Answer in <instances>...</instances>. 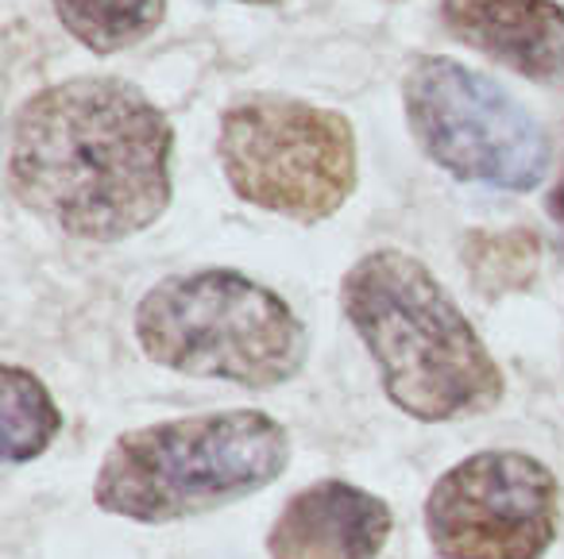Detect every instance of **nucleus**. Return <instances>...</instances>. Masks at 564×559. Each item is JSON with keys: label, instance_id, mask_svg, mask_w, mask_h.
I'll return each mask as SVG.
<instances>
[{"label": "nucleus", "instance_id": "nucleus-11", "mask_svg": "<svg viewBox=\"0 0 564 559\" xmlns=\"http://www.w3.org/2000/svg\"><path fill=\"white\" fill-rule=\"evenodd\" d=\"M4 459L12 467L32 463L63 432V409L32 371L4 363Z\"/></svg>", "mask_w": 564, "mask_h": 559}, {"label": "nucleus", "instance_id": "nucleus-10", "mask_svg": "<svg viewBox=\"0 0 564 559\" xmlns=\"http://www.w3.org/2000/svg\"><path fill=\"white\" fill-rule=\"evenodd\" d=\"M55 17L94 55H117L151 40L166 17V0H51Z\"/></svg>", "mask_w": 564, "mask_h": 559}, {"label": "nucleus", "instance_id": "nucleus-7", "mask_svg": "<svg viewBox=\"0 0 564 559\" xmlns=\"http://www.w3.org/2000/svg\"><path fill=\"white\" fill-rule=\"evenodd\" d=\"M422 513L441 559H545L561 528V482L525 451H476L433 482Z\"/></svg>", "mask_w": 564, "mask_h": 559}, {"label": "nucleus", "instance_id": "nucleus-13", "mask_svg": "<svg viewBox=\"0 0 564 559\" xmlns=\"http://www.w3.org/2000/svg\"><path fill=\"white\" fill-rule=\"evenodd\" d=\"M549 217H553V224L564 232V155H561V171H556V182L553 189H549V201H545Z\"/></svg>", "mask_w": 564, "mask_h": 559}, {"label": "nucleus", "instance_id": "nucleus-2", "mask_svg": "<svg viewBox=\"0 0 564 559\" xmlns=\"http://www.w3.org/2000/svg\"><path fill=\"white\" fill-rule=\"evenodd\" d=\"M340 309L379 366L387 402L406 417H479L507 394L484 336L422 259L399 248L356 259L340 278Z\"/></svg>", "mask_w": 564, "mask_h": 559}, {"label": "nucleus", "instance_id": "nucleus-14", "mask_svg": "<svg viewBox=\"0 0 564 559\" xmlns=\"http://www.w3.org/2000/svg\"><path fill=\"white\" fill-rule=\"evenodd\" d=\"M240 4H274V0H240Z\"/></svg>", "mask_w": 564, "mask_h": 559}, {"label": "nucleus", "instance_id": "nucleus-3", "mask_svg": "<svg viewBox=\"0 0 564 559\" xmlns=\"http://www.w3.org/2000/svg\"><path fill=\"white\" fill-rule=\"evenodd\" d=\"M291 467V436L263 409L159 420L109 443L94 502L135 525H174L267 490Z\"/></svg>", "mask_w": 564, "mask_h": 559}, {"label": "nucleus", "instance_id": "nucleus-9", "mask_svg": "<svg viewBox=\"0 0 564 559\" xmlns=\"http://www.w3.org/2000/svg\"><path fill=\"white\" fill-rule=\"evenodd\" d=\"M441 24L518 78L564 89V9L556 0H441Z\"/></svg>", "mask_w": 564, "mask_h": 559}, {"label": "nucleus", "instance_id": "nucleus-8", "mask_svg": "<svg viewBox=\"0 0 564 559\" xmlns=\"http://www.w3.org/2000/svg\"><path fill=\"white\" fill-rule=\"evenodd\" d=\"M394 513L371 490L345 479H322L286 497L267 528L271 559H379Z\"/></svg>", "mask_w": 564, "mask_h": 559}, {"label": "nucleus", "instance_id": "nucleus-4", "mask_svg": "<svg viewBox=\"0 0 564 559\" xmlns=\"http://www.w3.org/2000/svg\"><path fill=\"white\" fill-rule=\"evenodd\" d=\"M135 340L155 366L271 390L302 374L310 332L271 286L228 266L171 274L135 305Z\"/></svg>", "mask_w": 564, "mask_h": 559}, {"label": "nucleus", "instance_id": "nucleus-1", "mask_svg": "<svg viewBox=\"0 0 564 559\" xmlns=\"http://www.w3.org/2000/svg\"><path fill=\"white\" fill-rule=\"evenodd\" d=\"M174 128L124 78H70L12 117L9 189L32 217L82 243L148 232L171 205Z\"/></svg>", "mask_w": 564, "mask_h": 559}, {"label": "nucleus", "instance_id": "nucleus-12", "mask_svg": "<svg viewBox=\"0 0 564 559\" xmlns=\"http://www.w3.org/2000/svg\"><path fill=\"white\" fill-rule=\"evenodd\" d=\"M464 263H468L471 286L484 297H507L530 289L541 266V243L525 228L510 232H468L464 240Z\"/></svg>", "mask_w": 564, "mask_h": 559}, {"label": "nucleus", "instance_id": "nucleus-5", "mask_svg": "<svg viewBox=\"0 0 564 559\" xmlns=\"http://www.w3.org/2000/svg\"><path fill=\"white\" fill-rule=\"evenodd\" d=\"M217 163L240 201L322 224L356 194V132L345 112L282 94H251L220 112Z\"/></svg>", "mask_w": 564, "mask_h": 559}, {"label": "nucleus", "instance_id": "nucleus-6", "mask_svg": "<svg viewBox=\"0 0 564 559\" xmlns=\"http://www.w3.org/2000/svg\"><path fill=\"white\" fill-rule=\"evenodd\" d=\"M410 132L456 182L530 194L553 163L549 132L507 86L448 55L417 58L402 81Z\"/></svg>", "mask_w": 564, "mask_h": 559}]
</instances>
